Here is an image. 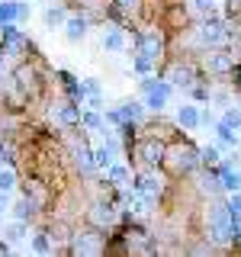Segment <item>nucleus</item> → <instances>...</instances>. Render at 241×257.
I'll use <instances>...</instances> for the list:
<instances>
[{
	"instance_id": "obj_1",
	"label": "nucleus",
	"mask_w": 241,
	"mask_h": 257,
	"mask_svg": "<svg viewBox=\"0 0 241 257\" xmlns=\"http://www.w3.org/2000/svg\"><path fill=\"white\" fill-rule=\"evenodd\" d=\"M209 235L212 238H219V241H225V238H241V225H238V219L231 215V209L228 206H215L212 212H209Z\"/></svg>"
},
{
	"instance_id": "obj_2",
	"label": "nucleus",
	"mask_w": 241,
	"mask_h": 257,
	"mask_svg": "<svg viewBox=\"0 0 241 257\" xmlns=\"http://www.w3.org/2000/svg\"><path fill=\"white\" fill-rule=\"evenodd\" d=\"M145 90H148V109H164L171 87H167V84H155V80H145Z\"/></svg>"
},
{
	"instance_id": "obj_3",
	"label": "nucleus",
	"mask_w": 241,
	"mask_h": 257,
	"mask_svg": "<svg viewBox=\"0 0 241 257\" xmlns=\"http://www.w3.org/2000/svg\"><path fill=\"white\" fill-rule=\"evenodd\" d=\"M139 48H142V55H145V58H151V61H155V58H158V52H161V39H158V36H142Z\"/></svg>"
},
{
	"instance_id": "obj_4",
	"label": "nucleus",
	"mask_w": 241,
	"mask_h": 257,
	"mask_svg": "<svg viewBox=\"0 0 241 257\" xmlns=\"http://www.w3.org/2000/svg\"><path fill=\"white\" fill-rule=\"evenodd\" d=\"M16 16H26L23 4H0V23H13Z\"/></svg>"
},
{
	"instance_id": "obj_5",
	"label": "nucleus",
	"mask_w": 241,
	"mask_h": 257,
	"mask_svg": "<svg viewBox=\"0 0 241 257\" xmlns=\"http://www.w3.org/2000/svg\"><path fill=\"white\" fill-rule=\"evenodd\" d=\"M0 39H4V42L10 45V48H20V45H23V36L16 32L13 23H4V26H0Z\"/></svg>"
},
{
	"instance_id": "obj_6",
	"label": "nucleus",
	"mask_w": 241,
	"mask_h": 257,
	"mask_svg": "<svg viewBox=\"0 0 241 257\" xmlns=\"http://www.w3.org/2000/svg\"><path fill=\"white\" fill-rule=\"evenodd\" d=\"M219 177H222V183H225L228 190H238V187H241V174H235L228 164H222V167H219Z\"/></svg>"
},
{
	"instance_id": "obj_7",
	"label": "nucleus",
	"mask_w": 241,
	"mask_h": 257,
	"mask_svg": "<svg viewBox=\"0 0 241 257\" xmlns=\"http://www.w3.org/2000/svg\"><path fill=\"white\" fill-rule=\"evenodd\" d=\"M148 206H151V193H139V190H135V196H132V212L148 215Z\"/></svg>"
},
{
	"instance_id": "obj_8",
	"label": "nucleus",
	"mask_w": 241,
	"mask_h": 257,
	"mask_svg": "<svg viewBox=\"0 0 241 257\" xmlns=\"http://www.w3.org/2000/svg\"><path fill=\"white\" fill-rule=\"evenodd\" d=\"M177 119H180V125L193 128V125H199V109H196V106H183V109H180V116H177Z\"/></svg>"
},
{
	"instance_id": "obj_9",
	"label": "nucleus",
	"mask_w": 241,
	"mask_h": 257,
	"mask_svg": "<svg viewBox=\"0 0 241 257\" xmlns=\"http://www.w3.org/2000/svg\"><path fill=\"white\" fill-rule=\"evenodd\" d=\"M84 32H87V23L84 20H77V16H74V20H68V39H71V42L84 39Z\"/></svg>"
},
{
	"instance_id": "obj_10",
	"label": "nucleus",
	"mask_w": 241,
	"mask_h": 257,
	"mask_svg": "<svg viewBox=\"0 0 241 257\" xmlns=\"http://www.w3.org/2000/svg\"><path fill=\"white\" fill-rule=\"evenodd\" d=\"M26 238V222H13V225H7V241H23Z\"/></svg>"
},
{
	"instance_id": "obj_11",
	"label": "nucleus",
	"mask_w": 241,
	"mask_h": 257,
	"mask_svg": "<svg viewBox=\"0 0 241 257\" xmlns=\"http://www.w3.org/2000/svg\"><path fill=\"white\" fill-rule=\"evenodd\" d=\"M215 132H219V142L225 145V148H235V135H231L235 128H228L225 122H219V128H215Z\"/></svg>"
},
{
	"instance_id": "obj_12",
	"label": "nucleus",
	"mask_w": 241,
	"mask_h": 257,
	"mask_svg": "<svg viewBox=\"0 0 241 257\" xmlns=\"http://www.w3.org/2000/svg\"><path fill=\"white\" fill-rule=\"evenodd\" d=\"M77 164H80V171H93V167H96V158L87 148H80L77 151Z\"/></svg>"
},
{
	"instance_id": "obj_13",
	"label": "nucleus",
	"mask_w": 241,
	"mask_h": 257,
	"mask_svg": "<svg viewBox=\"0 0 241 257\" xmlns=\"http://www.w3.org/2000/svg\"><path fill=\"white\" fill-rule=\"evenodd\" d=\"M135 190H139V193H151V196H155V193L161 190V183H155V177H142V180L135 183Z\"/></svg>"
},
{
	"instance_id": "obj_14",
	"label": "nucleus",
	"mask_w": 241,
	"mask_h": 257,
	"mask_svg": "<svg viewBox=\"0 0 241 257\" xmlns=\"http://www.w3.org/2000/svg\"><path fill=\"white\" fill-rule=\"evenodd\" d=\"M222 36H225V32H222V26H219V23H212V26L206 23V29H203V39H206V42H219Z\"/></svg>"
},
{
	"instance_id": "obj_15",
	"label": "nucleus",
	"mask_w": 241,
	"mask_h": 257,
	"mask_svg": "<svg viewBox=\"0 0 241 257\" xmlns=\"http://www.w3.org/2000/svg\"><path fill=\"white\" fill-rule=\"evenodd\" d=\"M16 187V177H13V171H0V193H10Z\"/></svg>"
},
{
	"instance_id": "obj_16",
	"label": "nucleus",
	"mask_w": 241,
	"mask_h": 257,
	"mask_svg": "<svg viewBox=\"0 0 241 257\" xmlns=\"http://www.w3.org/2000/svg\"><path fill=\"white\" fill-rule=\"evenodd\" d=\"M58 116H61V122H77V119H80V112H77V109L68 103V106H61V109H58Z\"/></svg>"
},
{
	"instance_id": "obj_17",
	"label": "nucleus",
	"mask_w": 241,
	"mask_h": 257,
	"mask_svg": "<svg viewBox=\"0 0 241 257\" xmlns=\"http://www.w3.org/2000/svg\"><path fill=\"white\" fill-rule=\"evenodd\" d=\"M222 122L228 125V128H238V125H241V109H228V112L222 116Z\"/></svg>"
},
{
	"instance_id": "obj_18",
	"label": "nucleus",
	"mask_w": 241,
	"mask_h": 257,
	"mask_svg": "<svg viewBox=\"0 0 241 257\" xmlns=\"http://www.w3.org/2000/svg\"><path fill=\"white\" fill-rule=\"evenodd\" d=\"M32 212H36V209H32L29 199H20V203H16V219H29Z\"/></svg>"
},
{
	"instance_id": "obj_19",
	"label": "nucleus",
	"mask_w": 241,
	"mask_h": 257,
	"mask_svg": "<svg viewBox=\"0 0 241 257\" xmlns=\"http://www.w3.org/2000/svg\"><path fill=\"white\" fill-rule=\"evenodd\" d=\"M103 45H106L109 52H119V48H123V36H119V32H109V36L103 39Z\"/></svg>"
},
{
	"instance_id": "obj_20",
	"label": "nucleus",
	"mask_w": 241,
	"mask_h": 257,
	"mask_svg": "<svg viewBox=\"0 0 241 257\" xmlns=\"http://www.w3.org/2000/svg\"><path fill=\"white\" fill-rule=\"evenodd\" d=\"M45 23H48V26H58V23H64V10H58V7H52V10L45 13Z\"/></svg>"
},
{
	"instance_id": "obj_21",
	"label": "nucleus",
	"mask_w": 241,
	"mask_h": 257,
	"mask_svg": "<svg viewBox=\"0 0 241 257\" xmlns=\"http://www.w3.org/2000/svg\"><path fill=\"white\" fill-rule=\"evenodd\" d=\"M177 164L183 167V171H190V167H196V158H193V151L187 148V151H180V161H177Z\"/></svg>"
},
{
	"instance_id": "obj_22",
	"label": "nucleus",
	"mask_w": 241,
	"mask_h": 257,
	"mask_svg": "<svg viewBox=\"0 0 241 257\" xmlns=\"http://www.w3.org/2000/svg\"><path fill=\"white\" fill-rule=\"evenodd\" d=\"M142 155H145V161H158V158H161V145H155V142H151V145H145V148H142Z\"/></svg>"
},
{
	"instance_id": "obj_23",
	"label": "nucleus",
	"mask_w": 241,
	"mask_h": 257,
	"mask_svg": "<svg viewBox=\"0 0 241 257\" xmlns=\"http://www.w3.org/2000/svg\"><path fill=\"white\" fill-rule=\"evenodd\" d=\"M190 77L193 74H190L187 68H174V80H177V84H190Z\"/></svg>"
},
{
	"instance_id": "obj_24",
	"label": "nucleus",
	"mask_w": 241,
	"mask_h": 257,
	"mask_svg": "<svg viewBox=\"0 0 241 257\" xmlns=\"http://www.w3.org/2000/svg\"><path fill=\"white\" fill-rule=\"evenodd\" d=\"M109 177H112V180H116V183H126V180H129L126 167H109Z\"/></svg>"
},
{
	"instance_id": "obj_25",
	"label": "nucleus",
	"mask_w": 241,
	"mask_h": 257,
	"mask_svg": "<svg viewBox=\"0 0 241 257\" xmlns=\"http://www.w3.org/2000/svg\"><path fill=\"white\" fill-rule=\"evenodd\" d=\"M203 161H206V164H215V161H219V151H215V148H206L203 151Z\"/></svg>"
},
{
	"instance_id": "obj_26",
	"label": "nucleus",
	"mask_w": 241,
	"mask_h": 257,
	"mask_svg": "<svg viewBox=\"0 0 241 257\" xmlns=\"http://www.w3.org/2000/svg\"><path fill=\"white\" fill-rule=\"evenodd\" d=\"M84 122L90 125V128H96V125H100V116H96V112H87V116H84Z\"/></svg>"
},
{
	"instance_id": "obj_27",
	"label": "nucleus",
	"mask_w": 241,
	"mask_h": 257,
	"mask_svg": "<svg viewBox=\"0 0 241 257\" xmlns=\"http://www.w3.org/2000/svg\"><path fill=\"white\" fill-rule=\"evenodd\" d=\"M231 215H235V219H238V212H241V196H231Z\"/></svg>"
},
{
	"instance_id": "obj_28",
	"label": "nucleus",
	"mask_w": 241,
	"mask_h": 257,
	"mask_svg": "<svg viewBox=\"0 0 241 257\" xmlns=\"http://www.w3.org/2000/svg\"><path fill=\"white\" fill-rule=\"evenodd\" d=\"M87 93H90V96H96V93H100V84H96V80H87Z\"/></svg>"
},
{
	"instance_id": "obj_29",
	"label": "nucleus",
	"mask_w": 241,
	"mask_h": 257,
	"mask_svg": "<svg viewBox=\"0 0 241 257\" xmlns=\"http://www.w3.org/2000/svg\"><path fill=\"white\" fill-rule=\"evenodd\" d=\"M36 251H48V238H45V235L36 238Z\"/></svg>"
},
{
	"instance_id": "obj_30",
	"label": "nucleus",
	"mask_w": 241,
	"mask_h": 257,
	"mask_svg": "<svg viewBox=\"0 0 241 257\" xmlns=\"http://www.w3.org/2000/svg\"><path fill=\"white\" fill-rule=\"evenodd\" d=\"M193 4H196V10H212V0H193Z\"/></svg>"
},
{
	"instance_id": "obj_31",
	"label": "nucleus",
	"mask_w": 241,
	"mask_h": 257,
	"mask_svg": "<svg viewBox=\"0 0 241 257\" xmlns=\"http://www.w3.org/2000/svg\"><path fill=\"white\" fill-rule=\"evenodd\" d=\"M135 68H139V71H148L151 68V58H145V55H142V58L135 61Z\"/></svg>"
},
{
	"instance_id": "obj_32",
	"label": "nucleus",
	"mask_w": 241,
	"mask_h": 257,
	"mask_svg": "<svg viewBox=\"0 0 241 257\" xmlns=\"http://www.w3.org/2000/svg\"><path fill=\"white\" fill-rule=\"evenodd\" d=\"M4 209H7V203H4V196H0V215H4Z\"/></svg>"
},
{
	"instance_id": "obj_33",
	"label": "nucleus",
	"mask_w": 241,
	"mask_h": 257,
	"mask_svg": "<svg viewBox=\"0 0 241 257\" xmlns=\"http://www.w3.org/2000/svg\"><path fill=\"white\" fill-rule=\"evenodd\" d=\"M123 7H135V0H123Z\"/></svg>"
},
{
	"instance_id": "obj_34",
	"label": "nucleus",
	"mask_w": 241,
	"mask_h": 257,
	"mask_svg": "<svg viewBox=\"0 0 241 257\" xmlns=\"http://www.w3.org/2000/svg\"><path fill=\"white\" fill-rule=\"evenodd\" d=\"M238 77H241V68H238ZM238 84H241V80H238Z\"/></svg>"
}]
</instances>
